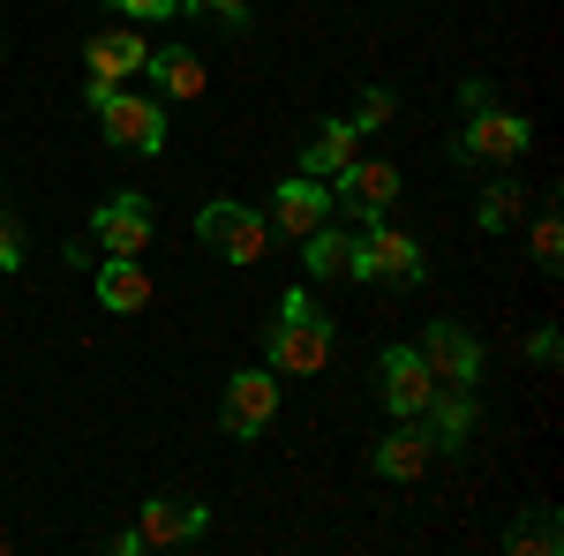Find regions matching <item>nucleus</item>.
Listing matches in <instances>:
<instances>
[{
  "label": "nucleus",
  "instance_id": "obj_1",
  "mask_svg": "<svg viewBox=\"0 0 564 556\" xmlns=\"http://www.w3.org/2000/svg\"><path fill=\"white\" fill-rule=\"evenodd\" d=\"M332 361V316L308 294H279L271 324H263V369L279 377H316Z\"/></svg>",
  "mask_w": 564,
  "mask_h": 556
},
{
  "label": "nucleus",
  "instance_id": "obj_2",
  "mask_svg": "<svg viewBox=\"0 0 564 556\" xmlns=\"http://www.w3.org/2000/svg\"><path fill=\"white\" fill-rule=\"evenodd\" d=\"M98 129H106V143H121V151H135V159H159L166 151V106L159 98H143V90H106L98 106Z\"/></svg>",
  "mask_w": 564,
  "mask_h": 556
},
{
  "label": "nucleus",
  "instance_id": "obj_3",
  "mask_svg": "<svg viewBox=\"0 0 564 556\" xmlns=\"http://www.w3.org/2000/svg\"><path fill=\"white\" fill-rule=\"evenodd\" d=\"M347 279H384V286H422L430 263H422V241L399 233L384 218H369V233H354V271Z\"/></svg>",
  "mask_w": 564,
  "mask_h": 556
},
{
  "label": "nucleus",
  "instance_id": "obj_4",
  "mask_svg": "<svg viewBox=\"0 0 564 556\" xmlns=\"http://www.w3.org/2000/svg\"><path fill=\"white\" fill-rule=\"evenodd\" d=\"M196 241L218 249L226 263H263V249H271V218L249 211V204H234V196H212V204L196 211Z\"/></svg>",
  "mask_w": 564,
  "mask_h": 556
},
{
  "label": "nucleus",
  "instance_id": "obj_5",
  "mask_svg": "<svg viewBox=\"0 0 564 556\" xmlns=\"http://www.w3.org/2000/svg\"><path fill=\"white\" fill-rule=\"evenodd\" d=\"M527 143H534L527 113L481 106V113H467V129H459V143H452V159H459V166H520Z\"/></svg>",
  "mask_w": 564,
  "mask_h": 556
},
{
  "label": "nucleus",
  "instance_id": "obj_6",
  "mask_svg": "<svg viewBox=\"0 0 564 556\" xmlns=\"http://www.w3.org/2000/svg\"><path fill=\"white\" fill-rule=\"evenodd\" d=\"M143 53H151V39H143V31H129V23H113V31H90V45H84V68H90L84 106H98L106 90L135 84V76H143Z\"/></svg>",
  "mask_w": 564,
  "mask_h": 556
},
{
  "label": "nucleus",
  "instance_id": "obj_7",
  "mask_svg": "<svg viewBox=\"0 0 564 556\" xmlns=\"http://www.w3.org/2000/svg\"><path fill=\"white\" fill-rule=\"evenodd\" d=\"M218 422H226L234 444H257L263 428L279 422V369H241V377H226Z\"/></svg>",
  "mask_w": 564,
  "mask_h": 556
},
{
  "label": "nucleus",
  "instance_id": "obj_8",
  "mask_svg": "<svg viewBox=\"0 0 564 556\" xmlns=\"http://www.w3.org/2000/svg\"><path fill=\"white\" fill-rule=\"evenodd\" d=\"M391 204H399V166L391 159H354V166L332 173V211L339 218H384Z\"/></svg>",
  "mask_w": 564,
  "mask_h": 556
},
{
  "label": "nucleus",
  "instance_id": "obj_9",
  "mask_svg": "<svg viewBox=\"0 0 564 556\" xmlns=\"http://www.w3.org/2000/svg\"><path fill=\"white\" fill-rule=\"evenodd\" d=\"M414 346H422V361H430L436 384H452V391H475L481 384V339L459 324V316H436Z\"/></svg>",
  "mask_w": 564,
  "mask_h": 556
},
{
  "label": "nucleus",
  "instance_id": "obj_10",
  "mask_svg": "<svg viewBox=\"0 0 564 556\" xmlns=\"http://www.w3.org/2000/svg\"><path fill=\"white\" fill-rule=\"evenodd\" d=\"M151 233H159V211H151V196H143V188H121L113 204H98V211H90V241H98L106 257H143V249H151Z\"/></svg>",
  "mask_w": 564,
  "mask_h": 556
},
{
  "label": "nucleus",
  "instance_id": "obj_11",
  "mask_svg": "<svg viewBox=\"0 0 564 556\" xmlns=\"http://www.w3.org/2000/svg\"><path fill=\"white\" fill-rule=\"evenodd\" d=\"M377 384H384L391 422H414L436 399V377H430V361H422V346H384L377 353Z\"/></svg>",
  "mask_w": 564,
  "mask_h": 556
},
{
  "label": "nucleus",
  "instance_id": "obj_12",
  "mask_svg": "<svg viewBox=\"0 0 564 556\" xmlns=\"http://www.w3.org/2000/svg\"><path fill=\"white\" fill-rule=\"evenodd\" d=\"M332 211V181H316V173H294V181H279V196H271V233H286V241H308Z\"/></svg>",
  "mask_w": 564,
  "mask_h": 556
},
{
  "label": "nucleus",
  "instance_id": "obj_13",
  "mask_svg": "<svg viewBox=\"0 0 564 556\" xmlns=\"http://www.w3.org/2000/svg\"><path fill=\"white\" fill-rule=\"evenodd\" d=\"M204 526H212V504H196V497H151V504H143V519H135L143 549H181V542H204Z\"/></svg>",
  "mask_w": 564,
  "mask_h": 556
},
{
  "label": "nucleus",
  "instance_id": "obj_14",
  "mask_svg": "<svg viewBox=\"0 0 564 556\" xmlns=\"http://www.w3.org/2000/svg\"><path fill=\"white\" fill-rule=\"evenodd\" d=\"M422 436H430V451H467V436H475V391H452L436 384V399L414 414Z\"/></svg>",
  "mask_w": 564,
  "mask_h": 556
},
{
  "label": "nucleus",
  "instance_id": "obj_15",
  "mask_svg": "<svg viewBox=\"0 0 564 556\" xmlns=\"http://www.w3.org/2000/svg\"><path fill=\"white\" fill-rule=\"evenodd\" d=\"M90 271H98V308H113V316H143L159 294L143 257H113V263H90Z\"/></svg>",
  "mask_w": 564,
  "mask_h": 556
},
{
  "label": "nucleus",
  "instance_id": "obj_16",
  "mask_svg": "<svg viewBox=\"0 0 564 556\" xmlns=\"http://www.w3.org/2000/svg\"><path fill=\"white\" fill-rule=\"evenodd\" d=\"M430 436H422V422H399L384 436V444H377V451H369V467L384 473V481H422V473H430Z\"/></svg>",
  "mask_w": 564,
  "mask_h": 556
},
{
  "label": "nucleus",
  "instance_id": "obj_17",
  "mask_svg": "<svg viewBox=\"0 0 564 556\" xmlns=\"http://www.w3.org/2000/svg\"><path fill=\"white\" fill-rule=\"evenodd\" d=\"M143 76L159 84V98H204V84H212L188 45H151V53H143Z\"/></svg>",
  "mask_w": 564,
  "mask_h": 556
},
{
  "label": "nucleus",
  "instance_id": "obj_18",
  "mask_svg": "<svg viewBox=\"0 0 564 556\" xmlns=\"http://www.w3.org/2000/svg\"><path fill=\"white\" fill-rule=\"evenodd\" d=\"M361 159V129L354 121H324V129L302 143V173H316V181H332L339 166H354Z\"/></svg>",
  "mask_w": 564,
  "mask_h": 556
},
{
  "label": "nucleus",
  "instance_id": "obj_19",
  "mask_svg": "<svg viewBox=\"0 0 564 556\" xmlns=\"http://www.w3.org/2000/svg\"><path fill=\"white\" fill-rule=\"evenodd\" d=\"M505 549H512V556H564V519H557V504L520 512L512 526H505Z\"/></svg>",
  "mask_w": 564,
  "mask_h": 556
},
{
  "label": "nucleus",
  "instance_id": "obj_20",
  "mask_svg": "<svg viewBox=\"0 0 564 556\" xmlns=\"http://www.w3.org/2000/svg\"><path fill=\"white\" fill-rule=\"evenodd\" d=\"M302 257H308V279H347L354 271V233L339 226V218H324V226L302 241Z\"/></svg>",
  "mask_w": 564,
  "mask_h": 556
},
{
  "label": "nucleus",
  "instance_id": "obj_21",
  "mask_svg": "<svg viewBox=\"0 0 564 556\" xmlns=\"http://www.w3.org/2000/svg\"><path fill=\"white\" fill-rule=\"evenodd\" d=\"M520 211H527L520 181H489L481 204H475V226H481V233H505V226H520Z\"/></svg>",
  "mask_w": 564,
  "mask_h": 556
},
{
  "label": "nucleus",
  "instance_id": "obj_22",
  "mask_svg": "<svg viewBox=\"0 0 564 556\" xmlns=\"http://www.w3.org/2000/svg\"><path fill=\"white\" fill-rule=\"evenodd\" d=\"M527 257H534V271H557V263H564V218H557V211H534Z\"/></svg>",
  "mask_w": 564,
  "mask_h": 556
},
{
  "label": "nucleus",
  "instance_id": "obj_23",
  "mask_svg": "<svg viewBox=\"0 0 564 556\" xmlns=\"http://www.w3.org/2000/svg\"><path fill=\"white\" fill-rule=\"evenodd\" d=\"M391 113H399V98H391V90H361V106H354V129L377 135V129H391Z\"/></svg>",
  "mask_w": 564,
  "mask_h": 556
},
{
  "label": "nucleus",
  "instance_id": "obj_24",
  "mask_svg": "<svg viewBox=\"0 0 564 556\" xmlns=\"http://www.w3.org/2000/svg\"><path fill=\"white\" fill-rule=\"evenodd\" d=\"M181 8H196V15H212L218 31H249V0H181Z\"/></svg>",
  "mask_w": 564,
  "mask_h": 556
},
{
  "label": "nucleus",
  "instance_id": "obj_25",
  "mask_svg": "<svg viewBox=\"0 0 564 556\" xmlns=\"http://www.w3.org/2000/svg\"><path fill=\"white\" fill-rule=\"evenodd\" d=\"M8 271H23V226H15V211L0 204V279Z\"/></svg>",
  "mask_w": 564,
  "mask_h": 556
},
{
  "label": "nucleus",
  "instance_id": "obj_26",
  "mask_svg": "<svg viewBox=\"0 0 564 556\" xmlns=\"http://www.w3.org/2000/svg\"><path fill=\"white\" fill-rule=\"evenodd\" d=\"M527 361H534L542 377H550V369H557V361H564V339H557V324H542V331L527 339Z\"/></svg>",
  "mask_w": 564,
  "mask_h": 556
},
{
  "label": "nucleus",
  "instance_id": "obj_27",
  "mask_svg": "<svg viewBox=\"0 0 564 556\" xmlns=\"http://www.w3.org/2000/svg\"><path fill=\"white\" fill-rule=\"evenodd\" d=\"M113 8H121L129 23H166V15H174L181 0H113Z\"/></svg>",
  "mask_w": 564,
  "mask_h": 556
},
{
  "label": "nucleus",
  "instance_id": "obj_28",
  "mask_svg": "<svg viewBox=\"0 0 564 556\" xmlns=\"http://www.w3.org/2000/svg\"><path fill=\"white\" fill-rule=\"evenodd\" d=\"M459 106H467V113L497 106V84H489V76H467V84H459Z\"/></svg>",
  "mask_w": 564,
  "mask_h": 556
},
{
  "label": "nucleus",
  "instance_id": "obj_29",
  "mask_svg": "<svg viewBox=\"0 0 564 556\" xmlns=\"http://www.w3.org/2000/svg\"><path fill=\"white\" fill-rule=\"evenodd\" d=\"M0 181H8V173H0Z\"/></svg>",
  "mask_w": 564,
  "mask_h": 556
}]
</instances>
